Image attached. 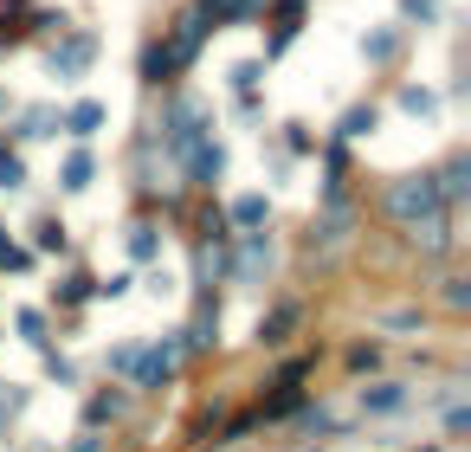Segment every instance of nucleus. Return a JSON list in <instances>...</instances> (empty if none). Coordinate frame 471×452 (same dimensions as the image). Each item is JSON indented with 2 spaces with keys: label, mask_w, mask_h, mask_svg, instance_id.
Masks as SVG:
<instances>
[{
  "label": "nucleus",
  "mask_w": 471,
  "mask_h": 452,
  "mask_svg": "<svg viewBox=\"0 0 471 452\" xmlns=\"http://www.w3.org/2000/svg\"><path fill=\"white\" fill-rule=\"evenodd\" d=\"M129 252H136V259H149V252H155V233H149V226H136V239H129Z\"/></svg>",
  "instance_id": "obj_7"
},
{
  "label": "nucleus",
  "mask_w": 471,
  "mask_h": 452,
  "mask_svg": "<svg viewBox=\"0 0 471 452\" xmlns=\"http://www.w3.org/2000/svg\"><path fill=\"white\" fill-rule=\"evenodd\" d=\"M97 123H103V103H78L71 111V136H91Z\"/></svg>",
  "instance_id": "obj_3"
},
{
  "label": "nucleus",
  "mask_w": 471,
  "mask_h": 452,
  "mask_svg": "<svg viewBox=\"0 0 471 452\" xmlns=\"http://www.w3.org/2000/svg\"><path fill=\"white\" fill-rule=\"evenodd\" d=\"M233 220H239V226H259V220H265V201H259V194H245V201L233 207Z\"/></svg>",
  "instance_id": "obj_4"
},
{
  "label": "nucleus",
  "mask_w": 471,
  "mask_h": 452,
  "mask_svg": "<svg viewBox=\"0 0 471 452\" xmlns=\"http://www.w3.org/2000/svg\"><path fill=\"white\" fill-rule=\"evenodd\" d=\"M20 181H26V168L13 162V155H0V188H20Z\"/></svg>",
  "instance_id": "obj_6"
},
{
  "label": "nucleus",
  "mask_w": 471,
  "mask_h": 452,
  "mask_svg": "<svg viewBox=\"0 0 471 452\" xmlns=\"http://www.w3.org/2000/svg\"><path fill=\"white\" fill-rule=\"evenodd\" d=\"M85 65H91V39H71L65 52H52V71H65V78L85 71Z\"/></svg>",
  "instance_id": "obj_2"
},
{
  "label": "nucleus",
  "mask_w": 471,
  "mask_h": 452,
  "mask_svg": "<svg viewBox=\"0 0 471 452\" xmlns=\"http://www.w3.org/2000/svg\"><path fill=\"white\" fill-rule=\"evenodd\" d=\"M433 181H420V188H413V181H407V188H394V214L401 220H413V214H433Z\"/></svg>",
  "instance_id": "obj_1"
},
{
  "label": "nucleus",
  "mask_w": 471,
  "mask_h": 452,
  "mask_svg": "<svg viewBox=\"0 0 471 452\" xmlns=\"http://www.w3.org/2000/svg\"><path fill=\"white\" fill-rule=\"evenodd\" d=\"M85 181H91V155H71L65 162V188H85Z\"/></svg>",
  "instance_id": "obj_5"
}]
</instances>
